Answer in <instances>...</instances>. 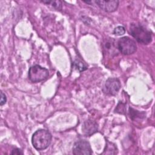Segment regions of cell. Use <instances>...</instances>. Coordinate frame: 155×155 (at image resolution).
<instances>
[{
    "label": "cell",
    "instance_id": "cell-9",
    "mask_svg": "<svg viewBox=\"0 0 155 155\" xmlns=\"http://www.w3.org/2000/svg\"><path fill=\"white\" fill-rule=\"evenodd\" d=\"M104 50H105L106 53H108L110 54H116L117 50L116 47L114 44V41L113 39L110 41H107L104 43Z\"/></svg>",
    "mask_w": 155,
    "mask_h": 155
},
{
    "label": "cell",
    "instance_id": "cell-11",
    "mask_svg": "<svg viewBox=\"0 0 155 155\" xmlns=\"http://www.w3.org/2000/svg\"><path fill=\"white\" fill-rule=\"evenodd\" d=\"M41 2L47 5H51L57 10H60L62 7V2L60 1H41Z\"/></svg>",
    "mask_w": 155,
    "mask_h": 155
},
{
    "label": "cell",
    "instance_id": "cell-12",
    "mask_svg": "<svg viewBox=\"0 0 155 155\" xmlns=\"http://www.w3.org/2000/svg\"><path fill=\"white\" fill-rule=\"evenodd\" d=\"M73 67L75 69L78 70L79 71H83L87 69V65L84 62L79 60H76L73 62Z\"/></svg>",
    "mask_w": 155,
    "mask_h": 155
},
{
    "label": "cell",
    "instance_id": "cell-4",
    "mask_svg": "<svg viewBox=\"0 0 155 155\" xmlns=\"http://www.w3.org/2000/svg\"><path fill=\"white\" fill-rule=\"evenodd\" d=\"M117 47L122 54L126 55L133 54L137 50L135 42L127 36L122 37L119 39Z\"/></svg>",
    "mask_w": 155,
    "mask_h": 155
},
{
    "label": "cell",
    "instance_id": "cell-13",
    "mask_svg": "<svg viewBox=\"0 0 155 155\" xmlns=\"http://www.w3.org/2000/svg\"><path fill=\"white\" fill-rule=\"evenodd\" d=\"M114 111L117 113L124 114L126 113V105L121 102H119L115 108Z\"/></svg>",
    "mask_w": 155,
    "mask_h": 155
},
{
    "label": "cell",
    "instance_id": "cell-1",
    "mask_svg": "<svg viewBox=\"0 0 155 155\" xmlns=\"http://www.w3.org/2000/svg\"><path fill=\"white\" fill-rule=\"evenodd\" d=\"M51 141V134L44 129L36 131L31 137V143L33 147L37 150L46 149Z\"/></svg>",
    "mask_w": 155,
    "mask_h": 155
},
{
    "label": "cell",
    "instance_id": "cell-6",
    "mask_svg": "<svg viewBox=\"0 0 155 155\" xmlns=\"http://www.w3.org/2000/svg\"><path fill=\"white\" fill-rule=\"evenodd\" d=\"M73 153L74 155H91L92 151L89 142L84 140L76 142L73 147Z\"/></svg>",
    "mask_w": 155,
    "mask_h": 155
},
{
    "label": "cell",
    "instance_id": "cell-8",
    "mask_svg": "<svg viewBox=\"0 0 155 155\" xmlns=\"http://www.w3.org/2000/svg\"><path fill=\"white\" fill-rule=\"evenodd\" d=\"M97 123L90 119L85 121L82 126V132L87 136H90L94 134L97 131Z\"/></svg>",
    "mask_w": 155,
    "mask_h": 155
},
{
    "label": "cell",
    "instance_id": "cell-17",
    "mask_svg": "<svg viewBox=\"0 0 155 155\" xmlns=\"http://www.w3.org/2000/svg\"><path fill=\"white\" fill-rule=\"evenodd\" d=\"M12 154H18V155H20V154H23V152L22 151L19 149V148H15L13 149L12 152H11Z\"/></svg>",
    "mask_w": 155,
    "mask_h": 155
},
{
    "label": "cell",
    "instance_id": "cell-10",
    "mask_svg": "<svg viewBox=\"0 0 155 155\" xmlns=\"http://www.w3.org/2000/svg\"><path fill=\"white\" fill-rule=\"evenodd\" d=\"M129 113L130 117L133 120H134L137 118L142 119L145 117V113L143 112H140L132 108H129Z\"/></svg>",
    "mask_w": 155,
    "mask_h": 155
},
{
    "label": "cell",
    "instance_id": "cell-2",
    "mask_svg": "<svg viewBox=\"0 0 155 155\" xmlns=\"http://www.w3.org/2000/svg\"><path fill=\"white\" fill-rule=\"evenodd\" d=\"M130 35L139 43L148 44L152 41L151 32L140 24H131L130 27Z\"/></svg>",
    "mask_w": 155,
    "mask_h": 155
},
{
    "label": "cell",
    "instance_id": "cell-3",
    "mask_svg": "<svg viewBox=\"0 0 155 155\" xmlns=\"http://www.w3.org/2000/svg\"><path fill=\"white\" fill-rule=\"evenodd\" d=\"M48 70L39 65L31 67L28 70L29 79L33 82L42 81L48 78Z\"/></svg>",
    "mask_w": 155,
    "mask_h": 155
},
{
    "label": "cell",
    "instance_id": "cell-16",
    "mask_svg": "<svg viewBox=\"0 0 155 155\" xmlns=\"http://www.w3.org/2000/svg\"><path fill=\"white\" fill-rule=\"evenodd\" d=\"M7 101V97L5 94L2 92L1 91V101H0V105L2 106L4 104H5L6 103Z\"/></svg>",
    "mask_w": 155,
    "mask_h": 155
},
{
    "label": "cell",
    "instance_id": "cell-7",
    "mask_svg": "<svg viewBox=\"0 0 155 155\" xmlns=\"http://www.w3.org/2000/svg\"><path fill=\"white\" fill-rule=\"evenodd\" d=\"M95 2L101 9L107 12H114L117 8L119 5L117 0H97L95 1Z\"/></svg>",
    "mask_w": 155,
    "mask_h": 155
},
{
    "label": "cell",
    "instance_id": "cell-15",
    "mask_svg": "<svg viewBox=\"0 0 155 155\" xmlns=\"http://www.w3.org/2000/svg\"><path fill=\"white\" fill-rule=\"evenodd\" d=\"M125 32V28L123 26H118L116 27L113 30L114 35L116 36H121L123 35Z\"/></svg>",
    "mask_w": 155,
    "mask_h": 155
},
{
    "label": "cell",
    "instance_id": "cell-14",
    "mask_svg": "<svg viewBox=\"0 0 155 155\" xmlns=\"http://www.w3.org/2000/svg\"><path fill=\"white\" fill-rule=\"evenodd\" d=\"M116 150H116V148L115 147V146L113 145L112 143H111L110 142H108L103 154H114L112 152V151H116Z\"/></svg>",
    "mask_w": 155,
    "mask_h": 155
},
{
    "label": "cell",
    "instance_id": "cell-5",
    "mask_svg": "<svg viewBox=\"0 0 155 155\" xmlns=\"http://www.w3.org/2000/svg\"><path fill=\"white\" fill-rule=\"evenodd\" d=\"M120 87V82L117 78H110L106 81L103 88V91L107 94L114 96L117 93Z\"/></svg>",
    "mask_w": 155,
    "mask_h": 155
}]
</instances>
